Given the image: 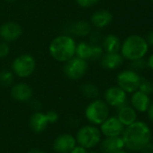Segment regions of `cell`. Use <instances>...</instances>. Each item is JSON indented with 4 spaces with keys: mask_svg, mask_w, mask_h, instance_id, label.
<instances>
[{
    "mask_svg": "<svg viewBox=\"0 0 153 153\" xmlns=\"http://www.w3.org/2000/svg\"><path fill=\"white\" fill-rule=\"evenodd\" d=\"M121 136L124 143V148L132 152H141L151 141V131L146 123L135 121L124 127Z\"/></svg>",
    "mask_w": 153,
    "mask_h": 153,
    "instance_id": "obj_1",
    "label": "cell"
},
{
    "mask_svg": "<svg viewBox=\"0 0 153 153\" xmlns=\"http://www.w3.org/2000/svg\"><path fill=\"white\" fill-rule=\"evenodd\" d=\"M77 43L69 35H60L54 38L49 46L50 56L60 62L66 63L75 56Z\"/></svg>",
    "mask_w": 153,
    "mask_h": 153,
    "instance_id": "obj_2",
    "label": "cell"
},
{
    "mask_svg": "<svg viewBox=\"0 0 153 153\" xmlns=\"http://www.w3.org/2000/svg\"><path fill=\"white\" fill-rule=\"evenodd\" d=\"M149 50V45L145 39L140 35L128 36L121 45V55L124 59L134 61L143 58Z\"/></svg>",
    "mask_w": 153,
    "mask_h": 153,
    "instance_id": "obj_3",
    "label": "cell"
},
{
    "mask_svg": "<svg viewBox=\"0 0 153 153\" xmlns=\"http://www.w3.org/2000/svg\"><path fill=\"white\" fill-rule=\"evenodd\" d=\"M109 106L105 100L99 99L93 100L85 109L87 120L94 126H100L109 117Z\"/></svg>",
    "mask_w": 153,
    "mask_h": 153,
    "instance_id": "obj_4",
    "label": "cell"
},
{
    "mask_svg": "<svg viewBox=\"0 0 153 153\" xmlns=\"http://www.w3.org/2000/svg\"><path fill=\"white\" fill-rule=\"evenodd\" d=\"M102 140L100 129L94 125H87L78 131L76 135L77 144L84 147L87 150L97 146Z\"/></svg>",
    "mask_w": 153,
    "mask_h": 153,
    "instance_id": "obj_5",
    "label": "cell"
},
{
    "mask_svg": "<svg viewBox=\"0 0 153 153\" xmlns=\"http://www.w3.org/2000/svg\"><path fill=\"white\" fill-rule=\"evenodd\" d=\"M12 72L20 78L31 76L36 69V60L30 54H22L12 63Z\"/></svg>",
    "mask_w": 153,
    "mask_h": 153,
    "instance_id": "obj_6",
    "label": "cell"
},
{
    "mask_svg": "<svg viewBox=\"0 0 153 153\" xmlns=\"http://www.w3.org/2000/svg\"><path fill=\"white\" fill-rule=\"evenodd\" d=\"M141 75L133 70H124L117 74V86L124 90L126 93H133L138 91L142 82Z\"/></svg>",
    "mask_w": 153,
    "mask_h": 153,
    "instance_id": "obj_7",
    "label": "cell"
},
{
    "mask_svg": "<svg viewBox=\"0 0 153 153\" xmlns=\"http://www.w3.org/2000/svg\"><path fill=\"white\" fill-rule=\"evenodd\" d=\"M87 61L83 60L76 56L67 61L63 67L65 75L72 81H78L81 79L87 73Z\"/></svg>",
    "mask_w": 153,
    "mask_h": 153,
    "instance_id": "obj_8",
    "label": "cell"
},
{
    "mask_svg": "<svg viewBox=\"0 0 153 153\" xmlns=\"http://www.w3.org/2000/svg\"><path fill=\"white\" fill-rule=\"evenodd\" d=\"M105 101L109 107L119 108L127 103V93L119 86H112L105 92Z\"/></svg>",
    "mask_w": 153,
    "mask_h": 153,
    "instance_id": "obj_9",
    "label": "cell"
},
{
    "mask_svg": "<svg viewBox=\"0 0 153 153\" xmlns=\"http://www.w3.org/2000/svg\"><path fill=\"white\" fill-rule=\"evenodd\" d=\"M124 127L117 117H109L100 125L99 129L102 135L106 137H115L122 135Z\"/></svg>",
    "mask_w": 153,
    "mask_h": 153,
    "instance_id": "obj_10",
    "label": "cell"
},
{
    "mask_svg": "<svg viewBox=\"0 0 153 153\" xmlns=\"http://www.w3.org/2000/svg\"><path fill=\"white\" fill-rule=\"evenodd\" d=\"M22 34V27L15 22H6L0 26V39L7 43L18 39Z\"/></svg>",
    "mask_w": 153,
    "mask_h": 153,
    "instance_id": "obj_11",
    "label": "cell"
},
{
    "mask_svg": "<svg viewBox=\"0 0 153 153\" xmlns=\"http://www.w3.org/2000/svg\"><path fill=\"white\" fill-rule=\"evenodd\" d=\"M76 146V137L69 134H60L53 142V150L57 153H69Z\"/></svg>",
    "mask_w": 153,
    "mask_h": 153,
    "instance_id": "obj_12",
    "label": "cell"
},
{
    "mask_svg": "<svg viewBox=\"0 0 153 153\" xmlns=\"http://www.w3.org/2000/svg\"><path fill=\"white\" fill-rule=\"evenodd\" d=\"M12 98L19 102H27L31 100L32 97V90L31 86L25 82H18L12 86L11 88Z\"/></svg>",
    "mask_w": 153,
    "mask_h": 153,
    "instance_id": "obj_13",
    "label": "cell"
},
{
    "mask_svg": "<svg viewBox=\"0 0 153 153\" xmlns=\"http://www.w3.org/2000/svg\"><path fill=\"white\" fill-rule=\"evenodd\" d=\"M100 151L102 153H115L124 149V143L122 136L106 137L100 142Z\"/></svg>",
    "mask_w": 153,
    "mask_h": 153,
    "instance_id": "obj_14",
    "label": "cell"
},
{
    "mask_svg": "<svg viewBox=\"0 0 153 153\" xmlns=\"http://www.w3.org/2000/svg\"><path fill=\"white\" fill-rule=\"evenodd\" d=\"M151 105L150 96L145 93L136 91L133 93L131 97V106L136 110V112L145 113L147 112L149 107Z\"/></svg>",
    "mask_w": 153,
    "mask_h": 153,
    "instance_id": "obj_15",
    "label": "cell"
},
{
    "mask_svg": "<svg viewBox=\"0 0 153 153\" xmlns=\"http://www.w3.org/2000/svg\"><path fill=\"white\" fill-rule=\"evenodd\" d=\"M113 22V14L108 10H97L91 15L90 22L91 24L97 28V29H103L106 26H108Z\"/></svg>",
    "mask_w": 153,
    "mask_h": 153,
    "instance_id": "obj_16",
    "label": "cell"
},
{
    "mask_svg": "<svg viewBox=\"0 0 153 153\" xmlns=\"http://www.w3.org/2000/svg\"><path fill=\"white\" fill-rule=\"evenodd\" d=\"M49 124L50 123L47 118L46 113H42L41 111H35L31 116L29 120L31 129L36 134H41L45 131Z\"/></svg>",
    "mask_w": 153,
    "mask_h": 153,
    "instance_id": "obj_17",
    "label": "cell"
},
{
    "mask_svg": "<svg viewBox=\"0 0 153 153\" xmlns=\"http://www.w3.org/2000/svg\"><path fill=\"white\" fill-rule=\"evenodd\" d=\"M117 109V118L124 126H128L137 121L136 110L132 106L127 105V103Z\"/></svg>",
    "mask_w": 153,
    "mask_h": 153,
    "instance_id": "obj_18",
    "label": "cell"
},
{
    "mask_svg": "<svg viewBox=\"0 0 153 153\" xmlns=\"http://www.w3.org/2000/svg\"><path fill=\"white\" fill-rule=\"evenodd\" d=\"M101 66L106 70H115L124 63V57L118 53H106L100 59Z\"/></svg>",
    "mask_w": 153,
    "mask_h": 153,
    "instance_id": "obj_19",
    "label": "cell"
},
{
    "mask_svg": "<svg viewBox=\"0 0 153 153\" xmlns=\"http://www.w3.org/2000/svg\"><path fill=\"white\" fill-rule=\"evenodd\" d=\"M122 42L115 34L106 35L102 43V48L106 53H118L121 49Z\"/></svg>",
    "mask_w": 153,
    "mask_h": 153,
    "instance_id": "obj_20",
    "label": "cell"
},
{
    "mask_svg": "<svg viewBox=\"0 0 153 153\" xmlns=\"http://www.w3.org/2000/svg\"><path fill=\"white\" fill-rule=\"evenodd\" d=\"M69 31L77 37H86L91 32V23L86 20L77 21L70 25Z\"/></svg>",
    "mask_w": 153,
    "mask_h": 153,
    "instance_id": "obj_21",
    "label": "cell"
},
{
    "mask_svg": "<svg viewBox=\"0 0 153 153\" xmlns=\"http://www.w3.org/2000/svg\"><path fill=\"white\" fill-rule=\"evenodd\" d=\"M75 56L83 59V60H91L92 57V45L88 44L86 41L79 42L76 46Z\"/></svg>",
    "mask_w": 153,
    "mask_h": 153,
    "instance_id": "obj_22",
    "label": "cell"
},
{
    "mask_svg": "<svg viewBox=\"0 0 153 153\" xmlns=\"http://www.w3.org/2000/svg\"><path fill=\"white\" fill-rule=\"evenodd\" d=\"M80 91L84 97L90 100H95L99 95V90L97 86L92 82H86L81 85Z\"/></svg>",
    "mask_w": 153,
    "mask_h": 153,
    "instance_id": "obj_23",
    "label": "cell"
},
{
    "mask_svg": "<svg viewBox=\"0 0 153 153\" xmlns=\"http://www.w3.org/2000/svg\"><path fill=\"white\" fill-rule=\"evenodd\" d=\"M14 74L12 71L5 69L0 72V85L3 87H8L13 84Z\"/></svg>",
    "mask_w": 153,
    "mask_h": 153,
    "instance_id": "obj_24",
    "label": "cell"
},
{
    "mask_svg": "<svg viewBox=\"0 0 153 153\" xmlns=\"http://www.w3.org/2000/svg\"><path fill=\"white\" fill-rule=\"evenodd\" d=\"M138 91L145 93L148 96L151 95V94H153V82L151 81H150V80L142 78V82L140 83Z\"/></svg>",
    "mask_w": 153,
    "mask_h": 153,
    "instance_id": "obj_25",
    "label": "cell"
},
{
    "mask_svg": "<svg viewBox=\"0 0 153 153\" xmlns=\"http://www.w3.org/2000/svg\"><path fill=\"white\" fill-rule=\"evenodd\" d=\"M104 49L102 46L99 45H92V57L91 60H98L104 56Z\"/></svg>",
    "mask_w": 153,
    "mask_h": 153,
    "instance_id": "obj_26",
    "label": "cell"
},
{
    "mask_svg": "<svg viewBox=\"0 0 153 153\" xmlns=\"http://www.w3.org/2000/svg\"><path fill=\"white\" fill-rule=\"evenodd\" d=\"M146 66H147V62L143 58H140V59L132 61V70H133L137 73L139 71H142L143 69H145Z\"/></svg>",
    "mask_w": 153,
    "mask_h": 153,
    "instance_id": "obj_27",
    "label": "cell"
},
{
    "mask_svg": "<svg viewBox=\"0 0 153 153\" xmlns=\"http://www.w3.org/2000/svg\"><path fill=\"white\" fill-rule=\"evenodd\" d=\"M100 0H76V3L78 6L82 8H91L96 5Z\"/></svg>",
    "mask_w": 153,
    "mask_h": 153,
    "instance_id": "obj_28",
    "label": "cell"
},
{
    "mask_svg": "<svg viewBox=\"0 0 153 153\" xmlns=\"http://www.w3.org/2000/svg\"><path fill=\"white\" fill-rule=\"evenodd\" d=\"M10 53V46L7 42H0V59H5Z\"/></svg>",
    "mask_w": 153,
    "mask_h": 153,
    "instance_id": "obj_29",
    "label": "cell"
},
{
    "mask_svg": "<svg viewBox=\"0 0 153 153\" xmlns=\"http://www.w3.org/2000/svg\"><path fill=\"white\" fill-rule=\"evenodd\" d=\"M46 116H47V118H48L50 124H54L59 120V115L55 111H52V110L48 111L46 113Z\"/></svg>",
    "mask_w": 153,
    "mask_h": 153,
    "instance_id": "obj_30",
    "label": "cell"
},
{
    "mask_svg": "<svg viewBox=\"0 0 153 153\" xmlns=\"http://www.w3.org/2000/svg\"><path fill=\"white\" fill-rule=\"evenodd\" d=\"M142 153H153V143L150 142L141 151Z\"/></svg>",
    "mask_w": 153,
    "mask_h": 153,
    "instance_id": "obj_31",
    "label": "cell"
},
{
    "mask_svg": "<svg viewBox=\"0 0 153 153\" xmlns=\"http://www.w3.org/2000/svg\"><path fill=\"white\" fill-rule=\"evenodd\" d=\"M69 153H88L87 150L80 145H77Z\"/></svg>",
    "mask_w": 153,
    "mask_h": 153,
    "instance_id": "obj_32",
    "label": "cell"
},
{
    "mask_svg": "<svg viewBox=\"0 0 153 153\" xmlns=\"http://www.w3.org/2000/svg\"><path fill=\"white\" fill-rule=\"evenodd\" d=\"M31 107H32V108L34 109L35 111H40V109H41V102L38 101V100H32V101L31 102Z\"/></svg>",
    "mask_w": 153,
    "mask_h": 153,
    "instance_id": "obj_33",
    "label": "cell"
},
{
    "mask_svg": "<svg viewBox=\"0 0 153 153\" xmlns=\"http://www.w3.org/2000/svg\"><path fill=\"white\" fill-rule=\"evenodd\" d=\"M149 46H153V30L147 33L146 38H144Z\"/></svg>",
    "mask_w": 153,
    "mask_h": 153,
    "instance_id": "obj_34",
    "label": "cell"
},
{
    "mask_svg": "<svg viewBox=\"0 0 153 153\" xmlns=\"http://www.w3.org/2000/svg\"><path fill=\"white\" fill-rule=\"evenodd\" d=\"M147 114H148V117H149L150 121L153 123V102L151 103V105L147 110Z\"/></svg>",
    "mask_w": 153,
    "mask_h": 153,
    "instance_id": "obj_35",
    "label": "cell"
},
{
    "mask_svg": "<svg viewBox=\"0 0 153 153\" xmlns=\"http://www.w3.org/2000/svg\"><path fill=\"white\" fill-rule=\"evenodd\" d=\"M147 65L153 71V54L150 56V57L148 59V62H147Z\"/></svg>",
    "mask_w": 153,
    "mask_h": 153,
    "instance_id": "obj_36",
    "label": "cell"
},
{
    "mask_svg": "<svg viewBox=\"0 0 153 153\" xmlns=\"http://www.w3.org/2000/svg\"><path fill=\"white\" fill-rule=\"evenodd\" d=\"M28 153H46L44 152L43 151H41V150H37V149H33V150H31Z\"/></svg>",
    "mask_w": 153,
    "mask_h": 153,
    "instance_id": "obj_37",
    "label": "cell"
},
{
    "mask_svg": "<svg viewBox=\"0 0 153 153\" xmlns=\"http://www.w3.org/2000/svg\"><path fill=\"white\" fill-rule=\"evenodd\" d=\"M115 153H128L124 149H122V150H120V151H118V152H116Z\"/></svg>",
    "mask_w": 153,
    "mask_h": 153,
    "instance_id": "obj_38",
    "label": "cell"
},
{
    "mask_svg": "<svg viewBox=\"0 0 153 153\" xmlns=\"http://www.w3.org/2000/svg\"><path fill=\"white\" fill-rule=\"evenodd\" d=\"M5 1H7V2H14L15 0H5Z\"/></svg>",
    "mask_w": 153,
    "mask_h": 153,
    "instance_id": "obj_39",
    "label": "cell"
},
{
    "mask_svg": "<svg viewBox=\"0 0 153 153\" xmlns=\"http://www.w3.org/2000/svg\"><path fill=\"white\" fill-rule=\"evenodd\" d=\"M90 153H97V152H90Z\"/></svg>",
    "mask_w": 153,
    "mask_h": 153,
    "instance_id": "obj_40",
    "label": "cell"
},
{
    "mask_svg": "<svg viewBox=\"0 0 153 153\" xmlns=\"http://www.w3.org/2000/svg\"><path fill=\"white\" fill-rule=\"evenodd\" d=\"M151 1H152V3H153V0H151Z\"/></svg>",
    "mask_w": 153,
    "mask_h": 153,
    "instance_id": "obj_41",
    "label": "cell"
}]
</instances>
